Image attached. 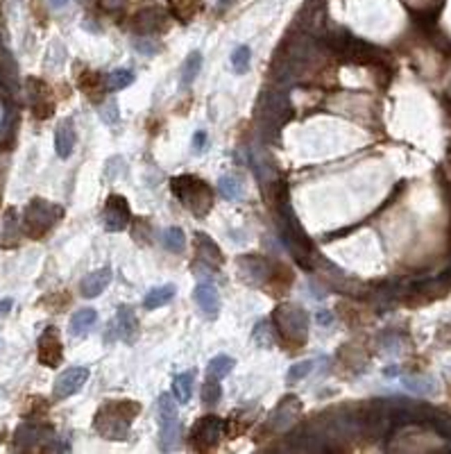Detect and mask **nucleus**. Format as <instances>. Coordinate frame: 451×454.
Returning <instances> with one entry per match:
<instances>
[{"label": "nucleus", "instance_id": "nucleus-3", "mask_svg": "<svg viewBox=\"0 0 451 454\" xmlns=\"http://www.w3.org/2000/svg\"><path fill=\"white\" fill-rule=\"evenodd\" d=\"M170 191L179 203L193 211L196 216H207L209 209L213 207V194L211 187L204 179L196 175H179L172 177L170 182Z\"/></svg>", "mask_w": 451, "mask_h": 454}, {"label": "nucleus", "instance_id": "nucleus-21", "mask_svg": "<svg viewBox=\"0 0 451 454\" xmlns=\"http://www.w3.org/2000/svg\"><path fill=\"white\" fill-rule=\"evenodd\" d=\"M96 320H98V314H96V309H91V307H84V309H80L73 314V318H70V334L73 336H80V334H84L87 329H91L96 325Z\"/></svg>", "mask_w": 451, "mask_h": 454}, {"label": "nucleus", "instance_id": "nucleus-34", "mask_svg": "<svg viewBox=\"0 0 451 454\" xmlns=\"http://www.w3.org/2000/svg\"><path fill=\"white\" fill-rule=\"evenodd\" d=\"M100 118L105 120V123H109V125H116L118 112H116V103H114V100H109L105 107H100Z\"/></svg>", "mask_w": 451, "mask_h": 454}, {"label": "nucleus", "instance_id": "nucleus-35", "mask_svg": "<svg viewBox=\"0 0 451 454\" xmlns=\"http://www.w3.org/2000/svg\"><path fill=\"white\" fill-rule=\"evenodd\" d=\"M204 141H207V134H204V132H196V137H193V148H196V153H202Z\"/></svg>", "mask_w": 451, "mask_h": 454}, {"label": "nucleus", "instance_id": "nucleus-39", "mask_svg": "<svg viewBox=\"0 0 451 454\" xmlns=\"http://www.w3.org/2000/svg\"><path fill=\"white\" fill-rule=\"evenodd\" d=\"M440 339H447V341H451V325L449 327H445V332L440 334Z\"/></svg>", "mask_w": 451, "mask_h": 454}, {"label": "nucleus", "instance_id": "nucleus-13", "mask_svg": "<svg viewBox=\"0 0 451 454\" xmlns=\"http://www.w3.org/2000/svg\"><path fill=\"white\" fill-rule=\"evenodd\" d=\"M196 255H198V264H202L204 268H218L222 264V252L220 248L213 244V241L207 234H196Z\"/></svg>", "mask_w": 451, "mask_h": 454}, {"label": "nucleus", "instance_id": "nucleus-32", "mask_svg": "<svg viewBox=\"0 0 451 454\" xmlns=\"http://www.w3.org/2000/svg\"><path fill=\"white\" fill-rule=\"evenodd\" d=\"M250 48L248 46H239L231 53V66H234V70L236 73H245V70L250 68Z\"/></svg>", "mask_w": 451, "mask_h": 454}, {"label": "nucleus", "instance_id": "nucleus-16", "mask_svg": "<svg viewBox=\"0 0 451 454\" xmlns=\"http://www.w3.org/2000/svg\"><path fill=\"white\" fill-rule=\"evenodd\" d=\"M55 148H57V155L61 159H66V157L73 155V148H75V125H73V120H70V118L61 120V123L57 125Z\"/></svg>", "mask_w": 451, "mask_h": 454}, {"label": "nucleus", "instance_id": "nucleus-5", "mask_svg": "<svg viewBox=\"0 0 451 454\" xmlns=\"http://www.w3.org/2000/svg\"><path fill=\"white\" fill-rule=\"evenodd\" d=\"M159 431H161V450H170L172 443L177 441L179 434V411L175 405V398L170 393L159 396Z\"/></svg>", "mask_w": 451, "mask_h": 454}, {"label": "nucleus", "instance_id": "nucleus-28", "mask_svg": "<svg viewBox=\"0 0 451 454\" xmlns=\"http://www.w3.org/2000/svg\"><path fill=\"white\" fill-rule=\"evenodd\" d=\"M252 339L256 341V346H261V348H270L274 346V329H272V322L270 320H261V322H256V327L252 332Z\"/></svg>", "mask_w": 451, "mask_h": 454}, {"label": "nucleus", "instance_id": "nucleus-38", "mask_svg": "<svg viewBox=\"0 0 451 454\" xmlns=\"http://www.w3.org/2000/svg\"><path fill=\"white\" fill-rule=\"evenodd\" d=\"M66 3H68V0H50V5H53L55 9H57V7H64Z\"/></svg>", "mask_w": 451, "mask_h": 454}, {"label": "nucleus", "instance_id": "nucleus-2", "mask_svg": "<svg viewBox=\"0 0 451 454\" xmlns=\"http://www.w3.org/2000/svg\"><path fill=\"white\" fill-rule=\"evenodd\" d=\"M274 329L279 332L281 341L286 346H291V350L302 348L306 339H309V314L293 302H284L274 309L272 314Z\"/></svg>", "mask_w": 451, "mask_h": 454}, {"label": "nucleus", "instance_id": "nucleus-33", "mask_svg": "<svg viewBox=\"0 0 451 454\" xmlns=\"http://www.w3.org/2000/svg\"><path fill=\"white\" fill-rule=\"evenodd\" d=\"M313 363H315L313 359H304V361H297L295 366H291L288 375H286V379H288V384H295V382L304 379V377L313 370Z\"/></svg>", "mask_w": 451, "mask_h": 454}, {"label": "nucleus", "instance_id": "nucleus-27", "mask_svg": "<svg viewBox=\"0 0 451 454\" xmlns=\"http://www.w3.org/2000/svg\"><path fill=\"white\" fill-rule=\"evenodd\" d=\"M198 12H200V0H172V14L182 23H189Z\"/></svg>", "mask_w": 451, "mask_h": 454}, {"label": "nucleus", "instance_id": "nucleus-6", "mask_svg": "<svg viewBox=\"0 0 451 454\" xmlns=\"http://www.w3.org/2000/svg\"><path fill=\"white\" fill-rule=\"evenodd\" d=\"M222 436H224V420L220 416H202L191 427V446L202 452L216 448Z\"/></svg>", "mask_w": 451, "mask_h": 454}, {"label": "nucleus", "instance_id": "nucleus-4", "mask_svg": "<svg viewBox=\"0 0 451 454\" xmlns=\"http://www.w3.org/2000/svg\"><path fill=\"white\" fill-rule=\"evenodd\" d=\"M61 214H64V211H61V207L50 205V203H46V200L34 198L32 203L25 207L23 227H25V232L32 239H41L61 218Z\"/></svg>", "mask_w": 451, "mask_h": 454}, {"label": "nucleus", "instance_id": "nucleus-25", "mask_svg": "<svg viewBox=\"0 0 451 454\" xmlns=\"http://www.w3.org/2000/svg\"><path fill=\"white\" fill-rule=\"evenodd\" d=\"M426 422L431 425L440 436L451 441V416L449 413H443V411H433L428 409V416H426Z\"/></svg>", "mask_w": 451, "mask_h": 454}, {"label": "nucleus", "instance_id": "nucleus-17", "mask_svg": "<svg viewBox=\"0 0 451 454\" xmlns=\"http://www.w3.org/2000/svg\"><path fill=\"white\" fill-rule=\"evenodd\" d=\"M116 320H118V336L125 343H134L139 336V320L134 316V311H132V307H127V305L118 307Z\"/></svg>", "mask_w": 451, "mask_h": 454}, {"label": "nucleus", "instance_id": "nucleus-29", "mask_svg": "<svg viewBox=\"0 0 451 454\" xmlns=\"http://www.w3.org/2000/svg\"><path fill=\"white\" fill-rule=\"evenodd\" d=\"M134 82V73L129 68H118L114 73H109L107 77V89L109 91H118V89H125Z\"/></svg>", "mask_w": 451, "mask_h": 454}, {"label": "nucleus", "instance_id": "nucleus-15", "mask_svg": "<svg viewBox=\"0 0 451 454\" xmlns=\"http://www.w3.org/2000/svg\"><path fill=\"white\" fill-rule=\"evenodd\" d=\"M111 284V268L105 266V268H100V270H94V272H89V275L82 279V294H84V298H96L100 296L102 291H105L107 286Z\"/></svg>", "mask_w": 451, "mask_h": 454}, {"label": "nucleus", "instance_id": "nucleus-10", "mask_svg": "<svg viewBox=\"0 0 451 454\" xmlns=\"http://www.w3.org/2000/svg\"><path fill=\"white\" fill-rule=\"evenodd\" d=\"M61 359H64V350H61V339L55 327H48L39 339V361L48 368H57Z\"/></svg>", "mask_w": 451, "mask_h": 454}, {"label": "nucleus", "instance_id": "nucleus-22", "mask_svg": "<svg viewBox=\"0 0 451 454\" xmlns=\"http://www.w3.org/2000/svg\"><path fill=\"white\" fill-rule=\"evenodd\" d=\"M80 89L84 91V94L91 98V100H98V94L107 89V82L102 80L100 73H94V70H87V73L80 75Z\"/></svg>", "mask_w": 451, "mask_h": 454}, {"label": "nucleus", "instance_id": "nucleus-19", "mask_svg": "<svg viewBox=\"0 0 451 454\" xmlns=\"http://www.w3.org/2000/svg\"><path fill=\"white\" fill-rule=\"evenodd\" d=\"M175 294H177L175 284H163V286H157V289H150L146 294V300H143V307H146V309L166 307L168 302L175 298Z\"/></svg>", "mask_w": 451, "mask_h": 454}, {"label": "nucleus", "instance_id": "nucleus-9", "mask_svg": "<svg viewBox=\"0 0 451 454\" xmlns=\"http://www.w3.org/2000/svg\"><path fill=\"white\" fill-rule=\"evenodd\" d=\"M89 379V368H68L55 379V400H64L80 393Z\"/></svg>", "mask_w": 451, "mask_h": 454}, {"label": "nucleus", "instance_id": "nucleus-18", "mask_svg": "<svg viewBox=\"0 0 451 454\" xmlns=\"http://www.w3.org/2000/svg\"><path fill=\"white\" fill-rule=\"evenodd\" d=\"M161 21H163V12H161V9L148 7V9H143V12L136 14L134 27H136V32H141V34H150V32H157Z\"/></svg>", "mask_w": 451, "mask_h": 454}, {"label": "nucleus", "instance_id": "nucleus-14", "mask_svg": "<svg viewBox=\"0 0 451 454\" xmlns=\"http://www.w3.org/2000/svg\"><path fill=\"white\" fill-rule=\"evenodd\" d=\"M193 300L198 302V307L207 314L209 318H216L220 311V296L218 289L213 284H198L193 291Z\"/></svg>", "mask_w": 451, "mask_h": 454}, {"label": "nucleus", "instance_id": "nucleus-1", "mask_svg": "<svg viewBox=\"0 0 451 454\" xmlns=\"http://www.w3.org/2000/svg\"><path fill=\"white\" fill-rule=\"evenodd\" d=\"M141 413V405L134 400L109 402L96 413L94 427L102 439L107 441H125L129 434L132 420Z\"/></svg>", "mask_w": 451, "mask_h": 454}, {"label": "nucleus", "instance_id": "nucleus-26", "mask_svg": "<svg viewBox=\"0 0 451 454\" xmlns=\"http://www.w3.org/2000/svg\"><path fill=\"white\" fill-rule=\"evenodd\" d=\"M200 68H202V53H200V50H196V53L189 55V59L182 66V87H189L193 80L198 77Z\"/></svg>", "mask_w": 451, "mask_h": 454}, {"label": "nucleus", "instance_id": "nucleus-8", "mask_svg": "<svg viewBox=\"0 0 451 454\" xmlns=\"http://www.w3.org/2000/svg\"><path fill=\"white\" fill-rule=\"evenodd\" d=\"M300 413H302V402L297 396H286L279 405H277L270 413V418H268V427L274 429V431H286V429H291L297 418H300Z\"/></svg>", "mask_w": 451, "mask_h": 454}, {"label": "nucleus", "instance_id": "nucleus-12", "mask_svg": "<svg viewBox=\"0 0 451 454\" xmlns=\"http://www.w3.org/2000/svg\"><path fill=\"white\" fill-rule=\"evenodd\" d=\"M27 89H30V105L34 109L37 118H48L53 114V100H48L50 89L41 82V80H27Z\"/></svg>", "mask_w": 451, "mask_h": 454}, {"label": "nucleus", "instance_id": "nucleus-7", "mask_svg": "<svg viewBox=\"0 0 451 454\" xmlns=\"http://www.w3.org/2000/svg\"><path fill=\"white\" fill-rule=\"evenodd\" d=\"M132 220V209L127 205V200L122 196H109L105 209H102V223H105L107 232H120L129 225Z\"/></svg>", "mask_w": 451, "mask_h": 454}, {"label": "nucleus", "instance_id": "nucleus-37", "mask_svg": "<svg viewBox=\"0 0 451 454\" xmlns=\"http://www.w3.org/2000/svg\"><path fill=\"white\" fill-rule=\"evenodd\" d=\"M317 322H320V325H329V322H331V316L326 314V311H322V314H317Z\"/></svg>", "mask_w": 451, "mask_h": 454}, {"label": "nucleus", "instance_id": "nucleus-20", "mask_svg": "<svg viewBox=\"0 0 451 454\" xmlns=\"http://www.w3.org/2000/svg\"><path fill=\"white\" fill-rule=\"evenodd\" d=\"M193 379H196V370H186V372H179L172 379V398L177 402H189L191 400V393H193Z\"/></svg>", "mask_w": 451, "mask_h": 454}, {"label": "nucleus", "instance_id": "nucleus-30", "mask_svg": "<svg viewBox=\"0 0 451 454\" xmlns=\"http://www.w3.org/2000/svg\"><path fill=\"white\" fill-rule=\"evenodd\" d=\"M220 398H222V386L218 384V379L207 377V382L202 386V402L204 405H218Z\"/></svg>", "mask_w": 451, "mask_h": 454}, {"label": "nucleus", "instance_id": "nucleus-24", "mask_svg": "<svg viewBox=\"0 0 451 454\" xmlns=\"http://www.w3.org/2000/svg\"><path fill=\"white\" fill-rule=\"evenodd\" d=\"M234 366H236L234 357L218 355V357H213V359L209 361L207 372H209V377H213V379H222V377H227L229 372L234 370Z\"/></svg>", "mask_w": 451, "mask_h": 454}, {"label": "nucleus", "instance_id": "nucleus-36", "mask_svg": "<svg viewBox=\"0 0 451 454\" xmlns=\"http://www.w3.org/2000/svg\"><path fill=\"white\" fill-rule=\"evenodd\" d=\"M12 305H14V302H12V298H7V300H3V302H0V316H5V314H7V311H9V309H12Z\"/></svg>", "mask_w": 451, "mask_h": 454}, {"label": "nucleus", "instance_id": "nucleus-23", "mask_svg": "<svg viewBox=\"0 0 451 454\" xmlns=\"http://www.w3.org/2000/svg\"><path fill=\"white\" fill-rule=\"evenodd\" d=\"M161 244L168 252H177L179 255V252H184V248H186V237H184L182 227H168V229H163Z\"/></svg>", "mask_w": 451, "mask_h": 454}, {"label": "nucleus", "instance_id": "nucleus-40", "mask_svg": "<svg viewBox=\"0 0 451 454\" xmlns=\"http://www.w3.org/2000/svg\"><path fill=\"white\" fill-rule=\"evenodd\" d=\"M220 3V7H227V5H231V0H218Z\"/></svg>", "mask_w": 451, "mask_h": 454}, {"label": "nucleus", "instance_id": "nucleus-31", "mask_svg": "<svg viewBox=\"0 0 451 454\" xmlns=\"http://www.w3.org/2000/svg\"><path fill=\"white\" fill-rule=\"evenodd\" d=\"M218 189H220L222 198H227V200H236L241 196V184L234 175H222L218 182Z\"/></svg>", "mask_w": 451, "mask_h": 454}, {"label": "nucleus", "instance_id": "nucleus-11", "mask_svg": "<svg viewBox=\"0 0 451 454\" xmlns=\"http://www.w3.org/2000/svg\"><path fill=\"white\" fill-rule=\"evenodd\" d=\"M239 272L250 284H265V279L270 275V266L259 255H243L239 259Z\"/></svg>", "mask_w": 451, "mask_h": 454}]
</instances>
